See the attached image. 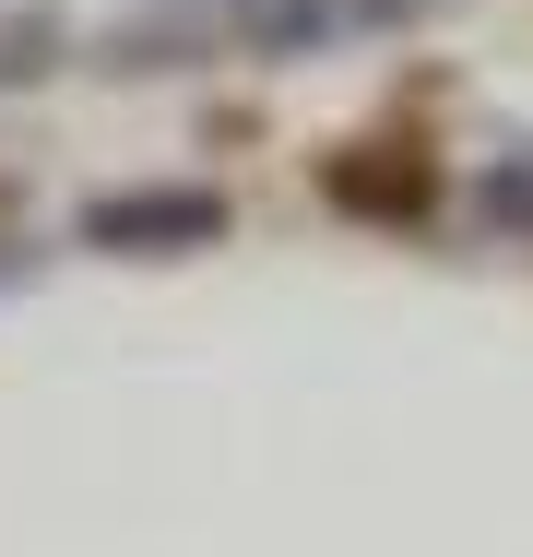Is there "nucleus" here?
<instances>
[{"label": "nucleus", "instance_id": "nucleus-1", "mask_svg": "<svg viewBox=\"0 0 533 557\" xmlns=\"http://www.w3.org/2000/svg\"><path fill=\"white\" fill-rule=\"evenodd\" d=\"M225 225H237V202L202 190V178H131V190H96V202L72 214V237L107 249V261H190Z\"/></svg>", "mask_w": 533, "mask_h": 557}, {"label": "nucleus", "instance_id": "nucleus-2", "mask_svg": "<svg viewBox=\"0 0 533 557\" xmlns=\"http://www.w3.org/2000/svg\"><path fill=\"white\" fill-rule=\"evenodd\" d=\"M309 190L344 225H438V202H450V178H438L426 143H344V154H320Z\"/></svg>", "mask_w": 533, "mask_h": 557}, {"label": "nucleus", "instance_id": "nucleus-3", "mask_svg": "<svg viewBox=\"0 0 533 557\" xmlns=\"http://www.w3.org/2000/svg\"><path fill=\"white\" fill-rule=\"evenodd\" d=\"M213 0H131L119 24L96 36V72L107 84H166V72H190V60H213Z\"/></svg>", "mask_w": 533, "mask_h": 557}, {"label": "nucleus", "instance_id": "nucleus-4", "mask_svg": "<svg viewBox=\"0 0 533 557\" xmlns=\"http://www.w3.org/2000/svg\"><path fill=\"white\" fill-rule=\"evenodd\" d=\"M213 24H225L237 48L285 60V48H320V36H344V0H213Z\"/></svg>", "mask_w": 533, "mask_h": 557}, {"label": "nucleus", "instance_id": "nucleus-5", "mask_svg": "<svg viewBox=\"0 0 533 557\" xmlns=\"http://www.w3.org/2000/svg\"><path fill=\"white\" fill-rule=\"evenodd\" d=\"M474 214H486V237L533 249V143H510V154H486V166H474Z\"/></svg>", "mask_w": 533, "mask_h": 557}, {"label": "nucleus", "instance_id": "nucleus-6", "mask_svg": "<svg viewBox=\"0 0 533 557\" xmlns=\"http://www.w3.org/2000/svg\"><path fill=\"white\" fill-rule=\"evenodd\" d=\"M60 60H72V24H60V12H12V24H0V96L48 84Z\"/></svg>", "mask_w": 533, "mask_h": 557}, {"label": "nucleus", "instance_id": "nucleus-7", "mask_svg": "<svg viewBox=\"0 0 533 557\" xmlns=\"http://www.w3.org/2000/svg\"><path fill=\"white\" fill-rule=\"evenodd\" d=\"M438 12H462V0H344V24H438Z\"/></svg>", "mask_w": 533, "mask_h": 557}, {"label": "nucleus", "instance_id": "nucleus-8", "mask_svg": "<svg viewBox=\"0 0 533 557\" xmlns=\"http://www.w3.org/2000/svg\"><path fill=\"white\" fill-rule=\"evenodd\" d=\"M36 273H48V249L36 237H0V285H36Z\"/></svg>", "mask_w": 533, "mask_h": 557}]
</instances>
